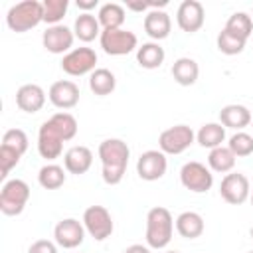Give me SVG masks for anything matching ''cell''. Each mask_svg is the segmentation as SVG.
<instances>
[{"label": "cell", "instance_id": "1", "mask_svg": "<svg viewBox=\"0 0 253 253\" xmlns=\"http://www.w3.org/2000/svg\"><path fill=\"white\" fill-rule=\"evenodd\" d=\"M130 148L121 138H105L99 144V158L103 164V182L109 186H117L128 166Z\"/></svg>", "mask_w": 253, "mask_h": 253}, {"label": "cell", "instance_id": "2", "mask_svg": "<svg viewBox=\"0 0 253 253\" xmlns=\"http://www.w3.org/2000/svg\"><path fill=\"white\" fill-rule=\"evenodd\" d=\"M174 233V219L172 213L156 206L146 213V245L150 249H164L172 241Z\"/></svg>", "mask_w": 253, "mask_h": 253}, {"label": "cell", "instance_id": "3", "mask_svg": "<svg viewBox=\"0 0 253 253\" xmlns=\"http://www.w3.org/2000/svg\"><path fill=\"white\" fill-rule=\"evenodd\" d=\"M43 22V4L38 0H24L14 4L6 14V24L12 32L24 34Z\"/></svg>", "mask_w": 253, "mask_h": 253}, {"label": "cell", "instance_id": "4", "mask_svg": "<svg viewBox=\"0 0 253 253\" xmlns=\"http://www.w3.org/2000/svg\"><path fill=\"white\" fill-rule=\"evenodd\" d=\"M28 200H30V186L20 178L8 180L0 190V211L4 215H20Z\"/></svg>", "mask_w": 253, "mask_h": 253}, {"label": "cell", "instance_id": "5", "mask_svg": "<svg viewBox=\"0 0 253 253\" xmlns=\"http://www.w3.org/2000/svg\"><path fill=\"white\" fill-rule=\"evenodd\" d=\"M99 43L107 55H126L138 49V38L130 30H103L99 36Z\"/></svg>", "mask_w": 253, "mask_h": 253}, {"label": "cell", "instance_id": "6", "mask_svg": "<svg viewBox=\"0 0 253 253\" xmlns=\"http://www.w3.org/2000/svg\"><path fill=\"white\" fill-rule=\"evenodd\" d=\"M83 225H85V231L95 241H105L107 237H111L115 229L113 217L105 206H89L83 211Z\"/></svg>", "mask_w": 253, "mask_h": 253}, {"label": "cell", "instance_id": "7", "mask_svg": "<svg viewBox=\"0 0 253 253\" xmlns=\"http://www.w3.org/2000/svg\"><path fill=\"white\" fill-rule=\"evenodd\" d=\"M180 182L186 190L194 194H204L213 186V174L210 168H206V164L192 160L180 168Z\"/></svg>", "mask_w": 253, "mask_h": 253}, {"label": "cell", "instance_id": "8", "mask_svg": "<svg viewBox=\"0 0 253 253\" xmlns=\"http://www.w3.org/2000/svg\"><path fill=\"white\" fill-rule=\"evenodd\" d=\"M194 138H196V134L188 125H174L160 132L158 146L164 154H182L184 150H188L192 146Z\"/></svg>", "mask_w": 253, "mask_h": 253}, {"label": "cell", "instance_id": "9", "mask_svg": "<svg viewBox=\"0 0 253 253\" xmlns=\"http://www.w3.org/2000/svg\"><path fill=\"white\" fill-rule=\"evenodd\" d=\"M97 53L91 47H75L61 59V69L71 77H81L95 71Z\"/></svg>", "mask_w": 253, "mask_h": 253}, {"label": "cell", "instance_id": "10", "mask_svg": "<svg viewBox=\"0 0 253 253\" xmlns=\"http://www.w3.org/2000/svg\"><path fill=\"white\" fill-rule=\"evenodd\" d=\"M219 194L221 198L231 204V206H241L243 202L249 200V194H251V184L247 180L245 174L241 172H231V174H225L221 184H219Z\"/></svg>", "mask_w": 253, "mask_h": 253}, {"label": "cell", "instance_id": "11", "mask_svg": "<svg viewBox=\"0 0 253 253\" xmlns=\"http://www.w3.org/2000/svg\"><path fill=\"white\" fill-rule=\"evenodd\" d=\"M166 168H168V160L162 150H146L138 156L136 162V174L144 182L160 180L166 174Z\"/></svg>", "mask_w": 253, "mask_h": 253}, {"label": "cell", "instance_id": "12", "mask_svg": "<svg viewBox=\"0 0 253 253\" xmlns=\"http://www.w3.org/2000/svg\"><path fill=\"white\" fill-rule=\"evenodd\" d=\"M53 239L63 249H75L85 239V225L75 217H65L53 227Z\"/></svg>", "mask_w": 253, "mask_h": 253}, {"label": "cell", "instance_id": "13", "mask_svg": "<svg viewBox=\"0 0 253 253\" xmlns=\"http://www.w3.org/2000/svg\"><path fill=\"white\" fill-rule=\"evenodd\" d=\"M63 136L59 130L49 123V119L40 126L38 130V152L45 160H55L63 152Z\"/></svg>", "mask_w": 253, "mask_h": 253}, {"label": "cell", "instance_id": "14", "mask_svg": "<svg viewBox=\"0 0 253 253\" xmlns=\"http://www.w3.org/2000/svg\"><path fill=\"white\" fill-rule=\"evenodd\" d=\"M178 28L186 34H196L206 22V10L198 0H184L176 12Z\"/></svg>", "mask_w": 253, "mask_h": 253}, {"label": "cell", "instance_id": "15", "mask_svg": "<svg viewBox=\"0 0 253 253\" xmlns=\"http://www.w3.org/2000/svg\"><path fill=\"white\" fill-rule=\"evenodd\" d=\"M73 40H75L73 30H69L63 24L49 26L42 36V43L49 53H65V51L69 53L71 45H73Z\"/></svg>", "mask_w": 253, "mask_h": 253}, {"label": "cell", "instance_id": "16", "mask_svg": "<svg viewBox=\"0 0 253 253\" xmlns=\"http://www.w3.org/2000/svg\"><path fill=\"white\" fill-rule=\"evenodd\" d=\"M47 97H49L53 107L67 111V109H73L79 103V87L69 79H61V81L51 83V87L47 91Z\"/></svg>", "mask_w": 253, "mask_h": 253}, {"label": "cell", "instance_id": "17", "mask_svg": "<svg viewBox=\"0 0 253 253\" xmlns=\"http://www.w3.org/2000/svg\"><path fill=\"white\" fill-rule=\"evenodd\" d=\"M16 105L24 113H38L45 105V91L36 83H26L16 91Z\"/></svg>", "mask_w": 253, "mask_h": 253}, {"label": "cell", "instance_id": "18", "mask_svg": "<svg viewBox=\"0 0 253 253\" xmlns=\"http://www.w3.org/2000/svg\"><path fill=\"white\" fill-rule=\"evenodd\" d=\"M93 164V152L87 146H71L63 154V166L69 174H85Z\"/></svg>", "mask_w": 253, "mask_h": 253}, {"label": "cell", "instance_id": "19", "mask_svg": "<svg viewBox=\"0 0 253 253\" xmlns=\"http://www.w3.org/2000/svg\"><path fill=\"white\" fill-rule=\"evenodd\" d=\"M170 30H172V20L164 10H150L144 16V32L152 40L160 42V40L168 38Z\"/></svg>", "mask_w": 253, "mask_h": 253}, {"label": "cell", "instance_id": "20", "mask_svg": "<svg viewBox=\"0 0 253 253\" xmlns=\"http://www.w3.org/2000/svg\"><path fill=\"white\" fill-rule=\"evenodd\" d=\"M251 121H253L251 111L245 105H225L219 111V123L225 128L243 130L247 125H251Z\"/></svg>", "mask_w": 253, "mask_h": 253}, {"label": "cell", "instance_id": "21", "mask_svg": "<svg viewBox=\"0 0 253 253\" xmlns=\"http://www.w3.org/2000/svg\"><path fill=\"white\" fill-rule=\"evenodd\" d=\"M172 77L178 85L182 87H190L198 81V75H200V65L196 59L192 57H178L172 65Z\"/></svg>", "mask_w": 253, "mask_h": 253}, {"label": "cell", "instance_id": "22", "mask_svg": "<svg viewBox=\"0 0 253 253\" xmlns=\"http://www.w3.org/2000/svg\"><path fill=\"white\" fill-rule=\"evenodd\" d=\"M204 229H206L204 217L198 211H182L176 217V231L184 239H196L204 233Z\"/></svg>", "mask_w": 253, "mask_h": 253}, {"label": "cell", "instance_id": "23", "mask_svg": "<svg viewBox=\"0 0 253 253\" xmlns=\"http://www.w3.org/2000/svg\"><path fill=\"white\" fill-rule=\"evenodd\" d=\"M164 47L158 42H146L136 49V61L144 69H156L164 63Z\"/></svg>", "mask_w": 253, "mask_h": 253}, {"label": "cell", "instance_id": "24", "mask_svg": "<svg viewBox=\"0 0 253 253\" xmlns=\"http://www.w3.org/2000/svg\"><path fill=\"white\" fill-rule=\"evenodd\" d=\"M101 32H103V30H101V24H99V20H97L93 14H79V16L75 18L73 34H75V38H79L81 42L89 43V42H93L95 38H99Z\"/></svg>", "mask_w": 253, "mask_h": 253}, {"label": "cell", "instance_id": "25", "mask_svg": "<svg viewBox=\"0 0 253 253\" xmlns=\"http://www.w3.org/2000/svg\"><path fill=\"white\" fill-rule=\"evenodd\" d=\"M196 140L204 148H217L225 140V126L221 123H206L196 132Z\"/></svg>", "mask_w": 253, "mask_h": 253}, {"label": "cell", "instance_id": "26", "mask_svg": "<svg viewBox=\"0 0 253 253\" xmlns=\"http://www.w3.org/2000/svg\"><path fill=\"white\" fill-rule=\"evenodd\" d=\"M97 20L103 30H119L125 24V8L117 2H107L99 8Z\"/></svg>", "mask_w": 253, "mask_h": 253}, {"label": "cell", "instance_id": "27", "mask_svg": "<svg viewBox=\"0 0 253 253\" xmlns=\"http://www.w3.org/2000/svg\"><path fill=\"white\" fill-rule=\"evenodd\" d=\"M115 87H117V77L113 71H109L105 67H99L89 75V89L99 97L111 95L115 91Z\"/></svg>", "mask_w": 253, "mask_h": 253}, {"label": "cell", "instance_id": "28", "mask_svg": "<svg viewBox=\"0 0 253 253\" xmlns=\"http://www.w3.org/2000/svg\"><path fill=\"white\" fill-rule=\"evenodd\" d=\"M208 166L213 170V172H231L233 166H235V154L227 148V146H217V148H211L210 154H208Z\"/></svg>", "mask_w": 253, "mask_h": 253}, {"label": "cell", "instance_id": "29", "mask_svg": "<svg viewBox=\"0 0 253 253\" xmlns=\"http://www.w3.org/2000/svg\"><path fill=\"white\" fill-rule=\"evenodd\" d=\"M38 182L45 190H57L65 184V170L57 164H45L38 172Z\"/></svg>", "mask_w": 253, "mask_h": 253}, {"label": "cell", "instance_id": "30", "mask_svg": "<svg viewBox=\"0 0 253 253\" xmlns=\"http://www.w3.org/2000/svg\"><path fill=\"white\" fill-rule=\"evenodd\" d=\"M225 30L241 40H249V36L253 32V20L245 12H233L225 22Z\"/></svg>", "mask_w": 253, "mask_h": 253}, {"label": "cell", "instance_id": "31", "mask_svg": "<svg viewBox=\"0 0 253 253\" xmlns=\"http://www.w3.org/2000/svg\"><path fill=\"white\" fill-rule=\"evenodd\" d=\"M215 43H217V49H219L221 53H225V55H237V53H241V51L245 49L247 40H241V38L233 36L231 32H227V30L223 28V30L217 34Z\"/></svg>", "mask_w": 253, "mask_h": 253}, {"label": "cell", "instance_id": "32", "mask_svg": "<svg viewBox=\"0 0 253 253\" xmlns=\"http://www.w3.org/2000/svg\"><path fill=\"white\" fill-rule=\"evenodd\" d=\"M49 123L59 130V134L63 136V140H71L75 134H77V121L71 113H55L49 117Z\"/></svg>", "mask_w": 253, "mask_h": 253}, {"label": "cell", "instance_id": "33", "mask_svg": "<svg viewBox=\"0 0 253 253\" xmlns=\"http://www.w3.org/2000/svg\"><path fill=\"white\" fill-rule=\"evenodd\" d=\"M227 148L235 154V158H245V156L253 154V136H251L249 132L237 130L235 134L229 136Z\"/></svg>", "mask_w": 253, "mask_h": 253}, {"label": "cell", "instance_id": "34", "mask_svg": "<svg viewBox=\"0 0 253 253\" xmlns=\"http://www.w3.org/2000/svg\"><path fill=\"white\" fill-rule=\"evenodd\" d=\"M42 4H43V22L51 26H57L69 8L67 0H43Z\"/></svg>", "mask_w": 253, "mask_h": 253}, {"label": "cell", "instance_id": "35", "mask_svg": "<svg viewBox=\"0 0 253 253\" xmlns=\"http://www.w3.org/2000/svg\"><path fill=\"white\" fill-rule=\"evenodd\" d=\"M2 146L10 148V150H14V152H18L22 156L28 150V136H26V132L22 128H10L2 136Z\"/></svg>", "mask_w": 253, "mask_h": 253}, {"label": "cell", "instance_id": "36", "mask_svg": "<svg viewBox=\"0 0 253 253\" xmlns=\"http://www.w3.org/2000/svg\"><path fill=\"white\" fill-rule=\"evenodd\" d=\"M20 154L18 152H14V150H10V148H6V146H2L0 144V178H6L8 174H10V170L20 162Z\"/></svg>", "mask_w": 253, "mask_h": 253}, {"label": "cell", "instance_id": "37", "mask_svg": "<svg viewBox=\"0 0 253 253\" xmlns=\"http://www.w3.org/2000/svg\"><path fill=\"white\" fill-rule=\"evenodd\" d=\"M28 253H57V245L49 239H38L30 245Z\"/></svg>", "mask_w": 253, "mask_h": 253}, {"label": "cell", "instance_id": "38", "mask_svg": "<svg viewBox=\"0 0 253 253\" xmlns=\"http://www.w3.org/2000/svg\"><path fill=\"white\" fill-rule=\"evenodd\" d=\"M97 6H99V0H77V8L83 10V14H89V10Z\"/></svg>", "mask_w": 253, "mask_h": 253}, {"label": "cell", "instance_id": "39", "mask_svg": "<svg viewBox=\"0 0 253 253\" xmlns=\"http://www.w3.org/2000/svg\"><path fill=\"white\" fill-rule=\"evenodd\" d=\"M126 8L132 12H144L150 8V2H142V0L140 2H126Z\"/></svg>", "mask_w": 253, "mask_h": 253}, {"label": "cell", "instance_id": "40", "mask_svg": "<svg viewBox=\"0 0 253 253\" xmlns=\"http://www.w3.org/2000/svg\"><path fill=\"white\" fill-rule=\"evenodd\" d=\"M125 253H150V249L146 245H140V243H134V245H128L125 249Z\"/></svg>", "mask_w": 253, "mask_h": 253}, {"label": "cell", "instance_id": "41", "mask_svg": "<svg viewBox=\"0 0 253 253\" xmlns=\"http://www.w3.org/2000/svg\"><path fill=\"white\" fill-rule=\"evenodd\" d=\"M249 235H251V239H253V225H251V229H249Z\"/></svg>", "mask_w": 253, "mask_h": 253}, {"label": "cell", "instance_id": "42", "mask_svg": "<svg viewBox=\"0 0 253 253\" xmlns=\"http://www.w3.org/2000/svg\"><path fill=\"white\" fill-rule=\"evenodd\" d=\"M249 200H251V204H253V190H251V194H249Z\"/></svg>", "mask_w": 253, "mask_h": 253}, {"label": "cell", "instance_id": "43", "mask_svg": "<svg viewBox=\"0 0 253 253\" xmlns=\"http://www.w3.org/2000/svg\"><path fill=\"white\" fill-rule=\"evenodd\" d=\"M166 253H180V251H166Z\"/></svg>", "mask_w": 253, "mask_h": 253}, {"label": "cell", "instance_id": "44", "mask_svg": "<svg viewBox=\"0 0 253 253\" xmlns=\"http://www.w3.org/2000/svg\"><path fill=\"white\" fill-rule=\"evenodd\" d=\"M249 253H253V251H249Z\"/></svg>", "mask_w": 253, "mask_h": 253}, {"label": "cell", "instance_id": "45", "mask_svg": "<svg viewBox=\"0 0 253 253\" xmlns=\"http://www.w3.org/2000/svg\"><path fill=\"white\" fill-rule=\"evenodd\" d=\"M251 125H253V121H251Z\"/></svg>", "mask_w": 253, "mask_h": 253}]
</instances>
